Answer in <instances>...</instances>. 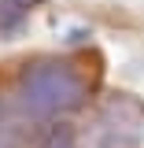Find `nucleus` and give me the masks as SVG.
Here are the masks:
<instances>
[{
  "label": "nucleus",
  "mask_w": 144,
  "mask_h": 148,
  "mask_svg": "<svg viewBox=\"0 0 144 148\" xmlns=\"http://www.w3.org/2000/svg\"><path fill=\"white\" fill-rule=\"evenodd\" d=\"M30 11V0H0V34L15 30Z\"/></svg>",
  "instance_id": "nucleus-3"
},
{
  "label": "nucleus",
  "mask_w": 144,
  "mask_h": 148,
  "mask_svg": "<svg viewBox=\"0 0 144 148\" xmlns=\"http://www.w3.org/2000/svg\"><path fill=\"white\" fill-rule=\"evenodd\" d=\"M41 148H78V141H74V130L70 126H55L48 137H44V145Z\"/></svg>",
  "instance_id": "nucleus-4"
},
{
  "label": "nucleus",
  "mask_w": 144,
  "mask_h": 148,
  "mask_svg": "<svg viewBox=\"0 0 144 148\" xmlns=\"http://www.w3.org/2000/svg\"><path fill=\"white\" fill-rule=\"evenodd\" d=\"M18 104L26 115L33 119H55V115H67L78 111L89 96V85L81 71L67 63V59H33L18 71Z\"/></svg>",
  "instance_id": "nucleus-1"
},
{
  "label": "nucleus",
  "mask_w": 144,
  "mask_h": 148,
  "mask_svg": "<svg viewBox=\"0 0 144 148\" xmlns=\"http://www.w3.org/2000/svg\"><path fill=\"white\" fill-rule=\"evenodd\" d=\"M100 148H137L144 133V104L133 100L129 92L111 96L100 108Z\"/></svg>",
  "instance_id": "nucleus-2"
}]
</instances>
